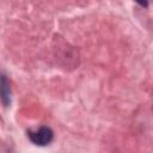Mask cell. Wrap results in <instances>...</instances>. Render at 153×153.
Masks as SVG:
<instances>
[{
    "label": "cell",
    "instance_id": "6da1fadb",
    "mask_svg": "<svg viewBox=\"0 0 153 153\" xmlns=\"http://www.w3.org/2000/svg\"><path fill=\"white\" fill-rule=\"evenodd\" d=\"M30 140L38 146H45L53 140V130L48 127H42L38 130L29 131Z\"/></svg>",
    "mask_w": 153,
    "mask_h": 153
},
{
    "label": "cell",
    "instance_id": "7a4b0ae2",
    "mask_svg": "<svg viewBox=\"0 0 153 153\" xmlns=\"http://www.w3.org/2000/svg\"><path fill=\"white\" fill-rule=\"evenodd\" d=\"M0 97L5 105H8L11 102V90L8 80L5 75H0Z\"/></svg>",
    "mask_w": 153,
    "mask_h": 153
}]
</instances>
